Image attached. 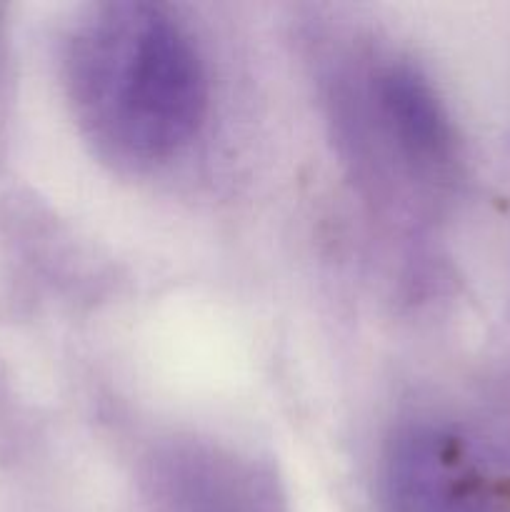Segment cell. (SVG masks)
<instances>
[{"instance_id":"obj_2","label":"cell","mask_w":510,"mask_h":512,"mask_svg":"<svg viewBox=\"0 0 510 512\" xmlns=\"http://www.w3.org/2000/svg\"><path fill=\"white\" fill-rule=\"evenodd\" d=\"M360 118L390 163L410 180H438L455 155L448 113L430 80L408 60H380L365 70Z\"/></svg>"},{"instance_id":"obj_1","label":"cell","mask_w":510,"mask_h":512,"mask_svg":"<svg viewBox=\"0 0 510 512\" xmlns=\"http://www.w3.org/2000/svg\"><path fill=\"white\" fill-rule=\"evenodd\" d=\"M65 83L83 133L120 168L178 155L208 108V75L190 33L143 0L98 3L75 23Z\"/></svg>"}]
</instances>
